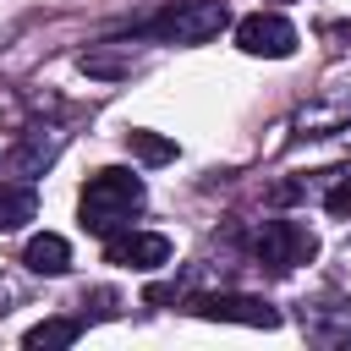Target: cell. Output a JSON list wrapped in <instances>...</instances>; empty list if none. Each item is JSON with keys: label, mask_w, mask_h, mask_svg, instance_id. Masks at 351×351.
<instances>
[{"label": "cell", "mask_w": 351, "mask_h": 351, "mask_svg": "<svg viewBox=\"0 0 351 351\" xmlns=\"http://www.w3.org/2000/svg\"><path fill=\"white\" fill-rule=\"evenodd\" d=\"M137 208H143V176L115 170V165L99 170V176L82 186V197H77L82 230H93V236H115V230H126Z\"/></svg>", "instance_id": "1"}, {"label": "cell", "mask_w": 351, "mask_h": 351, "mask_svg": "<svg viewBox=\"0 0 351 351\" xmlns=\"http://www.w3.org/2000/svg\"><path fill=\"white\" fill-rule=\"evenodd\" d=\"M197 318H219V324H252V329H280V307H269L263 296H241V291H214L192 302Z\"/></svg>", "instance_id": "5"}, {"label": "cell", "mask_w": 351, "mask_h": 351, "mask_svg": "<svg viewBox=\"0 0 351 351\" xmlns=\"http://www.w3.org/2000/svg\"><path fill=\"white\" fill-rule=\"evenodd\" d=\"M77 335H82L77 318H44V324H33V329L22 335V346H27V351H55V346H71Z\"/></svg>", "instance_id": "10"}, {"label": "cell", "mask_w": 351, "mask_h": 351, "mask_svg": "<svg viewBox=\"0 0 351 351\" xmlns=\"http://www.w3.org/2000/svg\"><path fill=\"white\" fill-rule=\"evenodd\" d=\"M104 258L121 269H165L170 263V236L159 230H115L104 236Z\"/></svg>", "instance_id": "6"}, {"label": "cell", "mask_w": 351, "mask_h": 351, "mask_svg": "<svg viewBox=\"0 0 351 351\" xmlns=\"http://www.w3.org/2000/svg\"><path fill=\"white\" fill-rule=\"evenodd\" d=\"M252 252H258V263H263L269 274H291V269L313 263L318 241H313V230L296 225V219H263V230L252 236Z\"/></svg>", "instance_id": "3"}, {"label": "cell", "mask_w": 351, "mask_h": 351, "mask_svg": "<svg viewBox=\"0 0 351 351\" xmlns=\"http://www.w3.org/2000/svg\"><path fill=\"white\" fill-rule=\"evenodd\" d=\"M126 148H132L143 165H170V159H176V143H170V137H159V132H143V126H132V132H126Z\"/></svg>", "instance_id": "11"}, {"label": "cell", "mask_w": 351, "mask_h": 351, "mask_svg": "<svg viewBox=\"0 0 351 351\" xmlns=\"http://www.w3.org/2000/svg\"><path fill=\"white\" fill-rule=\"evenodd\" d=\"M22 263H27L33 274H66V269H71V241H66V236H55V230H44V236H33V241H27Z\"/></svg>", "instance_id": "8"}, {"label": "cell", "mask_w": 351, "mask_h": 351, "mask_svg": "<svg viewBox=\"0 0 351 351\" xmlns=\"http://www.w3.org/2000/svg\"><path fill=\"white\" fill-rule=\"evenodd\" d=\"M77 66H82L88 77H126V71H132V60H110V55H82Z\"/></svg>", "instance_id": "12"}, {"label": "cell", "mask_w": 351, "mask_h": 351, "mask_svg": "<svg viewBox=\"0 0 351 351\" xmlns=\"http://www.w3.org/2000/svg\"><path fill=\"white\" fill-rule=\"evenodd\" d=\"M60 148H66V132H60V126H27L22 143L11 148V170H16V176H44V170L60 159Z\"/></svg>", "instance_id": "7"}, {"label": "cell", "mask_w": 351, "mask_h": 351, "mask_svg": "<svg viewBox=\"0 0 351 351\" xmlns=\"http://www.w3.org/2000/svg\"><path fill=\"white\" fill-rule=\"evenodd\" d=\"M38 214V197L27 181H0V230H22Z\"/></svg>", "instance_id": "9"}, {"label": "cell", "mask_w": 351, "mask_h": 351, "mask_svg": "<svg viewBox=\"0 0 351 351\" xmlns=\"http://www.w3.org/2000/svg\"><path fill=\"white\" fill-rule=\"evenodd\" d=\"M324 208H329V214H351V176H340V181L324 192Z\"/></svg>", "instance_id": "13"}, {"label": "cell", "mask_w": 351, "mask_h": 351, "mask_svg": "<svg viewBox=\"0 0 351 351\" xmlns=\"http://www.w3.org/2000/svg\"><path fill=\"white\" fill-rule=\"evenodd\" d=\"M236 44L247 55H263V60H285L296 49V27L280 16V11H252L236 22Z\"/></svg>", "instance_id": "4"}, {"label": "cell", "mask_w": 351, "mask_h": 351, "mask_svg": "<svg viewBox=\"0 0 351 351\" xmlns=\"http://www.w3.org/2000/svg\"><path fill=\"white\" fill-rule=\"evenodd\" d=\"M230 27V5L225 0H170L159 16H148V38L159 44H208Z\"/></svg>", "instance_id": "2"}, {"label": "cell", "mask_w": 351, "mask_h": 351, "mask_svg": "<svg viewBox=\"0 0 351 351\" xmlns=\"http://www.w3.org/2000/svg\"><path fill=\"white\" fill-rule=\"evenodd\" d=\"M0 302H11V285H5V280H0ZM0 313H5V307H0Z\"/></svg>", "instance_id": "14"}]
</instances>
